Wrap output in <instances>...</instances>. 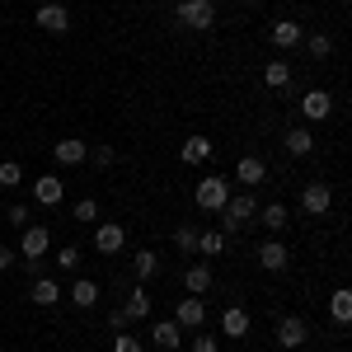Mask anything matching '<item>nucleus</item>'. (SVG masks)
<instances>
[{"instance_id":"nucleus-1","label":"nucleus","mask_w":352,"mask_h":352,"mask_svg":"<svg viewBox=\"0 0 352 352\" xmlns=\"http://www.w3.org/2000/svg\"><path fill=\"white\" fill-rule=\"evenodd\" d=\"M258 221V202H254V192H244V197H226V207H221V235H240L244 226H254Z\"/></svg>"},{"instance_id":"nucleus-2","label":"nucleus","mask_w":352,"mask_h":352,"mask_svg":"<svg viewBox=\"0 0 352 352\" xmlns=\"http://www.w3.org/2000/svg\"><path fill=\"white\" fill-rule=\"evenodd\" d=\"M174 19L184 28H192V33H212L217 5H212V0H179V5H174Z\"/></svg>"},{"instance_id":"nucleus-3","label":"nucleus","mask_w":352,"mask_h":352,"mask_svg":"<svg viewBox=\"0 0 352 352\" xmlns=\"http://www.w3.org/2000/svg\"><path fill=\"white\" fill-rule=\"evenodd\" d=\"M226 197H230V184L217 179V174H212V179H202L197 192H192V202H197L202 212H221V207H226Z\"/></svg>"},{"instance_id":"nucleus-4","label":"nucleus","mask_w":352,"mask_h":352,"mask_svg":"<svg viewBox=\"0 0 352 352\" xmlns=\"http://www.w3.org/2000/svg\"><path fill=\"white\" fill-rule=\"evenodd\" d=\"M300 207H305V217H324L329 207H333V188H329L324 179L305 184V188H300Z\"/></svg>"},{"instance_id":"nucleus-5","label":"nucleus","mask_w":352,"mask_h":352,"mask_svg":"<svg viewBox=\"0 0 352 352\" xmlns=\"http://www.w3.org/2000/svg\"><path fill=\"white\" fill-rule=\"evenodd\" d=\"M305 338H310V329H305V320H300V315H282V320H277V343H282V348L296 352Z\"/></svg>"},{"instance_id":"nucleus-6","label":"nucleus","mask_w":352,"mask_h":352,"mask_svg":"<svg viewBox=\"0 0 352 352\" xmlns=\"http://www.w3.org/2000/svg\"><path fill=\"white\" fill-rule=\"evenodd\" d=\"M329 113H333V94H329V89H310V94L300 99V118H310V122H324Z\"/></svg>"},{"instance_id":"nucleus-7","label":"nucleus","mask_w":352,"mask_h":352,"mask_svg":"<svg viewBox=\"0 0 352 352\" xmlns=\"http://www.w3.org/2000/svg\"><path fill=\"white\" fill-rule=\"evenodd\" d=\"M52 160L61 164V169L85 164V160H89V146H85V141H76V136H66V141H56V146H52Z\"/></svg>"},{"instance_id":"nucleus-8","label":"nucleus","mask_w":352,"mask_h":352,"mask_svg":"<svg viewBox=\"0 0 352 352\" xmlns=\"http://www.w3.org/2000/svg\"><path fill=\"white\" fill-rule=\"evenodd\" d=\"M174 324H179V329L207 324V305H202V296H184V300H179V310H174Z\"/></svg>"},{"instance_id":"nucleus-9","label":"nucleus","mask_w":352,"mask_h":352,"mask_svg":"<svg viewBox=\"0 0 352 352\" xmlns=\"http://www.w3.org/2000/svg\"><path fill=\"white\" fill-rule=\"evenodd\" d=\"M151 343L160 352H179V343H184V329L174 324V320H155L151 324Z\"/></svg>"},{"instance_id":"nucleus-10","label":"nucleus","mask_w":352,"mask_h":352,"mask_svg":"<svg viewBox=\"0 0 352 352\" xmlns=\"http://www.w3.org/2000/svg\"><path fill=\"white\" fill-rule=\"evenodd\" d=\"M268 38L282 47V52H292V47H300V38H305V28L296 24V19H277V24L268 28Z\"/></svg>"},{"instance_id":"nucleus-11","label":"nucleus","mask_w":352,"mask_h":352,"mask_svg":"<svg viewBox=\"0 0 352 352\" xmlns=\"http://www.w3.org/2000/svg\"><path fill=\"white\" fill-rule=\"evenodd\" d=\"M122 244H127V230H122V226H113V221L94 226V249H99V254H118Z\"/></svg>"},{"instance_id":"nucleus-12","label":"nucleus","mask_w":352,"mask_h":352,"mask_svg":"<svg viewBox=\"0 0 352 352\" xmlns=\"http://www.w3.org/2000/svg\"><path fill=\"white\" fill-rule=\"evenodd\" d=\"M47 244H52L47 226H24V244H19V254H24V258H43V254H47Z\"/></svg>"},{"instance_id":"nucleus-13","label":"nucleus","mask_w":352,"mask_h":352,"mask_svg":"<svg viewBox=\"0 0 352 352\" xmlns=\"http://www.w3.org/2000/svg\"><path fill=\"white\" fill-rule=\"evenodd\" d=\"M258 263H263L268 272H282L287 263H292V254H287V244H282V240H263V244H258Z\"/></svg>"},{"instance_id":"nucleus-14","label":"nucleus","mask_w":352,"mask_h":352,"mask_svg":"<svg viewBox=\"0 0 352 352\" xmlns=\"http://www.w3.org/2000/svg\"><path fill=\"white\" fill-rule=\"evenodd\" d=\"M38 28H47V33H66V28H71V14H66V5L47 0V5L38 10Z\"/></svg>"},{"instance_id":"nucleus-15","label":"nucleus","mask_w":352,"mask_h":352,"mask_svg":"<svg viewBox=\"0 0 352 352\" xmlns=\"http://www.w3.org/2000/svg\"><path fill=\"white\" fill-rule=\"evenodd\" d=\"M235 179H240L244 188H258V184L268 179V164L258 160V155H244V160L235 164Z\"/></svg>"},{"instance_id":"nucleus-16","label":"nucleus","mask_w":352,"mask_h":352,"mask_svg":"<svg viewBox=\"0 0 352 352\" xmlns=\"http://www.w3.org/2000/svg\"><path fill=\"white\" fill-rule=\"evenodd\" d=\"M61 188H66V179H56V174L33 179V197H38L43 207H56V202H61Z\"/></svg>"},{"instance_id":"nucleus-17","label":"nucleus","mask_w":352,"mask_h":352,"mask_svg":"<svg viewBox=\"0 0 352 352\" xmlns=\"http://www.w3.org/2000/svg\"><path fill=\"white\" fill-rule=\"evenodd\" d=\"M28 300H33V305H56V300H61V282H56V277H33Z\"/></svg>"},{"instance_id":"nucleus-18","label":"nucleus","mask_w":352,"mask_h":352,"mask_svg":"<svg viewBox=\"0 0 352 352\" xmlns=\"http://www.w3.org/2000/svg\"><path fill=\"white\" fill-rule=\"evenodd\" d=\"M282 146L296 155V160H305L310 151H315V136H310V127H287V136H282Z\"/></svg>"},{"instance_id":"nucleus-19","label":"nucleus","mask_w":352,"mask_h":352,"mask_svg":"<svg viewBox=\"0 0 352 352\" xmlns=\"http://www.w3.org/2000/svg\"><path fill=\"white\" fill-rule=\"evenodd\" d=\"M184 292H188V296H202V292H212V268H207V263H192V268L184 272Z\"/></svg>"},{"instance_id":"nucleus-20","label":"nucleus","mask_w":352,"mask_h":352,"mask_svg":"<svg viewBox=\"0 0 352 352\" xmlns=\"http://www.w3.org/2000/svg\"><path fill=\"white\" fill-rule=\"evenodd\" d=\"M221 333H226V338H244V333H249V310L230 305V310L221 315Z\"/></svg>"},{"instance_id":"nucleus-21","label":"nucleus","mask_w":352,"mask_h":352,"mask_svg":"<svg viewBox=\"0 0 352 352\" xmlns=\"http://www.w3.org/2000/svg\"><path fill=\"white\" fill-rule=\"evenodd\" d=\"M71 300H76L80 310H89V305L99 300V282H94V277H76V282H71Z\"/></svg>"},{"instance_id":"nucleus-22","label":"nucleus","mask_w":352,"mask_h":352,"mask_svg":"<svg viewBox=\"0 0 352 352\" xmlns=\"http://www.w3.org/2000/svg\"><path fill=\"white\" fill-rule=\"evenodd\" d=\"M179 155H184V164H202V160H212V141H207V136H188Z\"/></svg>"},{"instance_id":"nucleus-23","label":"nucleus","mask_w":352,"mask_h":352,"mask_svg":"<svg viewBox=\"0 0 352 352\" xmlns=\"http://www.w3.org/2000/svg\"><path fill=\"white\" fill-rule=\"evenodd\" d=\"M122 315L136 320V324H141V320H151V292H141V287H136L132 296H127V305H122Z\"/></svg>"},{"instance_id":"nucleus-24","label":"nucleus","mask_w":352,"mask_h":352,"mask_svg":"<svg viewBox=\"0 0 352 352\" xmlns=\"http://www.w3.org/2000/svg\"><path fill=\"white\" fill-rule=\"evenodd\" d=\"M263 85H268V89H287V85H292V66H287L282 56L268 61V66H263Z\"/></svg>"},{"instance_id":"nucleus-25","label":"nucleus","mask_w":352,"mask_h":352,"mask_svg":"<svg viewBox=\"0 0 352 352\" xmlns=\"http://www.w3.org/2000/svg\"><path fill=\"white\" fill-rule=\"evenodd\" d=\"M258 221L268 226L272 235H282V230H287V207H282V202H268V207H258Z\"/></svg>"},{"instance_id":"nucleus-26","label":"nucleus","mask_w":352,"mask_h":352,"mask_svg":"<svg viewBox=\"0 0 352 352\" xmlns=\"http://www.w3.org/2000/svg\"><path fill=\"white\" fill-rule=\"evenodd\" d=\"M160 272V254H151V249H136V282H151Z\"/></svg>"},{"instance_id":"nucleus-27","label":"nucleus","mask_w":352,"mask_h":352,"mask_svg":"<svg viewBox=\"0 0 352 352\" xmlns=\"http://www.w3.org/2000/svg\"><path fill=\"white\" fill-rule=\"evenodd\" d=\"M329 315H333L338 324H348V320H352V296H348V292H333V300H329Z\"/></svg>"},{"instance_id":"nucleus-28","label":"nucleus","mask_w":352,"mask_h":352,"mask_svg":"<svg viewBox=\"0 0 352 352\" xmlns=\"http://www.w3.org/2000/svg\"><path fill=\"white\" fill-rule=\"evenodd\" d=\"M221 249H226L221 230H197V254H221Z\"/></svg>"},{"instance_id":"nucleus-29","label":"nucleus","mask_w":352,"mask_h":352,"mask_svg":"<svg viewBox=\"0 0 352 352\" xmlns=\"http://www.w3.org/2000/svg\"><path fill=\"white\" fill-rule=\"evenodd\" d=\"M300 43H305L310 56H329L333 52V38H329V33H310V38H300Z\"/></svg>"},{"instance_id":"nucleus-30","label":"nucleus","mask_w":352,"mask_h":352,"mask_svg":"<svg viewBox=\"0 0 352 352\" xmlns=\"http://www.w3.org/2000/svg\"><path fill=\"white\" fill-rule=\"evenodd\" d=\"M19 184H24V169L14 160H5L0 164V188H19Z\"/></svg>"},{"instance_id":"nucleus-31","label":"nucleus","mask_w":352,"mask_h":352,"mask_svg":"<svg viewBox=\"0 0 352 352\" xmlns=\"http://www.w3.org/2000/svg\"><path fill=\"white\" fill-rule=\"evenodd\" d=\"M174 244H179L184 254H192V249H197V226H179V230H174Z\"/></svg>"},{"instance_id":"nucleus-32","label":"nucleus","mask_w":352,"mask_h":352,"mask_svg":"<svg viewBox=\"0 0 352 352\" xmlns=\"http://www.w3.org/2000/svg\"><path fill=\"white\" fill-rule=\"evenodd\" d=\"M113 352H146V348H141V338H136V333L122 329V333H113Z\"/></svg>"},{"instance_id":"nucleus-33","label":"nucleus","mask_w":352,"mask_h":352,"mask_svg":"<svg viewBox=\"0 0 352 352\" xmlns=\"http://www.w3.org/2000/svg\"><path fill=\"white\" fill-rule=\"evenodd\" d=\"M76 221H85V226L99 221V202H94V197H80V202H76Z\"/></svg>"},{"instance_id":"nucleus-34","label":"nucleus","mask_w":352,"mask_h":352,"mask_svg":"<svg viewBox=\"0 0 352 352\" xmlns=\"http://www.w3.org/2000/svg\"><path fill=\"white\" fill-rule=\"evenodd\" d=\"M56 263H61V272H76V268H80V249H76V244H66V249L56 254Z\"/></svg>"},{"instance_id":"nucleus-35","label":"nucleus","mask_w":352,"mask_h":352,"mask_svg":"<svg viewBox=\"0 0 352 352\" xmlns=\"http://www.w3.org/2000/svg\"><path fill=\"white\" fill-rule=\"evenodd\" d=\"M5 221H10L14 230H24V226H28V207H24V202H14V207L5 212Z\"/></svg>"},{"instance_id":"nucleus-36","label":"nucleus","mask_w":352,"mask_h":352,"mask_svg":"<svg viewBox=\"0 0 352 352\" xmlns=\"http://www.w3.org/2000/svg\"><path fill=\"white\" fill-rule=\"evenodd\" d=\"M192 352H221V338L217 333H197L192 338Z\"/></svg>"},{"instance_id":"nucleus-37","label":"nucleus","mask_w":352,"mask_h":352,"mask_svg":"<svg viewBox=\"0 0 352 352\" xmlns=\"http://www.w3.org/2000/svg\"><path fill=\"white\" fill-rule=\"evenodd\" d=\"M89 155H94V164H99V169H109V164L118 160V151H113V146H99V151H89Z\"/></svg>"},{"instance_id":"nucleus-38","label":"nucleus","mask_w":352,"mask_h":352,"mask_svg":"<svg viewBox=\"0 0 352 352\" xmlns=\"http://www.w3.org/2000/svg\"><path fill=\"white\" fill-rule=\"evenodd\" d=\"M132 324V320H127V315H122V310H109V329L113 333H122V329Z\"/></svg>"},{"instance_id":"nucleus-39","label":"nucleus","mask_w":352,"mask_h":352,"mask_svg":"<svg viewBox=\"0 0 352 352\" xmlns=\"http://www.w3.org/2000/svg\"><path fill=\"white\" fill-rule=\"evenodd\" d=\"M14 254H19V249H0V272L14 268Z\"/></svg>"}]
</instances>
